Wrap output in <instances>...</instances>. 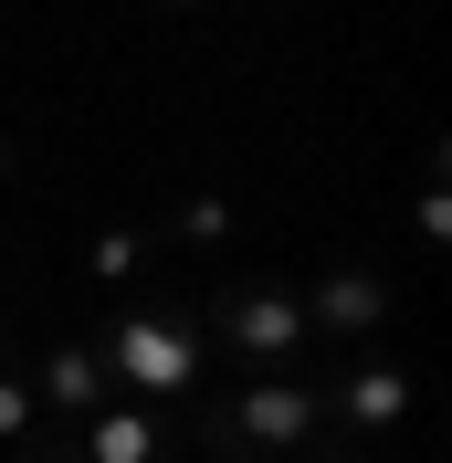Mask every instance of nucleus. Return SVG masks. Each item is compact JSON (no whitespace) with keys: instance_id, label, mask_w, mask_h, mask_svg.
Returning a JSON list of instances; mask_svg holds the SVG:
<instances>
[{"instance_id":"1","label":"nucleus","mask_w":452,"mask_h":463,"mask_svg":"<svg viewBox=\"0 0 452 463\" xmlns=\"http://www.w3.org/2000/svg\"><path fill=\"white\" fill-rule=\"evenodd\" d=\"M116 369L137 379V390H190L200 347L179 337V326H158V317H127V326H116Z\"/></svg>"},{"instance_id":"2","label":"nucleus","mask_w":452,"mask_h":463,"mask_svg":"<svg viewBox=\"0 0 452 463\" xmlns=\"http://www.w3.org/2000/svg\"><path fill=\"white\" fill-rule=\"evenodd\" d=\"M242 432H253V442H274V453H284V442H306V432H315V390H295V379L253 390V411H242Z\"/></svg>"},{"instance_id":"3","label":"nucleus","mask_w":452,"mask_h":463,"mask_svg":"<svg viewBox=\"0 0 452 463\" xmlns=\"http://www.w3.org/2000/svg\"><path fill=\"white\" fill-rule=\"evenodd\" d=\"M295 337H306V295H253V306H242V347H253V358H284Z\"/></svg>"},{"instance_id":"4","label":"nucleus","mask_w":452,"mask_h":463,"mask_svg":"<svg viewBox=\"0 0 452 463\" xmlns=\"http://www.w3.org/2000/svg\"><path fill=\"white\" fill-rule=\"evenodd\" d=\"M347 401H358V432H390L400 411H410V379H400L390 358H368V369L347 379Z\"/></svg>"},{"instance_id":"5","label":"nucleus","mask_w":452,"mask_h":463,"mask_svg":"<svg viewBox=\"0 0 452 463\" xmlns=\"http://www.w3.org/2000/svg\"><path fill=\"white\" fill-rule=\"evenodd\" d=\"M85 463H158V421H147V411H106L95 442H85Z\"/></svg>"},{"instance_id":"6","label":"nucleus","mask_w":452,"mask_h":463,"mask_svg":"<svg viewBox=\"0 0 452 463\" xmlns=\"http://www.w3.org/2000/svg\"><path fill=\"white\" fill-rule=\"evenodd\" d=\"M42 401H63V411L106 401V358H95V347H63L53 369H42Z\"/></svg>"},{"instance_id":"7","label":"nucleus","mask_w":452,"mask_h":463,"mask_svg":"<svg viewBox=\"0 0 452 463\" xmlns=\"http://www.w3.org/2000/svg\"><path fill=\"white\" fill-rule=\"evenodd\" d=\"M379 306H390V285H379V274H337V285L315 295V317H326V326H368Z\"/></svg>"},{"instance_id":"8","label":"nucleus","mask_w":452,"mask_h":463,"mask_svg":"<svg viewBox=\"0 0 452 463\" xmlns=\"http://www.w3.org/2000/svg\"><path fill=\"white\" fill-rule=\"evenodd\" d=\"M137 263H147V242H137V232H106V242H95V274H106V285H127Z\"/></svg>"},{"instance_id":"9","label":"nucleus","mask_w":452,"mask_h":463,"mask_svg":"<svg viewBox=\"0 0 452 463\" xmlns=\"http://www.w3.org/2000/svg\"><path fill=\"white\" fill-rule=\"evenodd\" d=\"M179 232H190V242H221V232H231V201H190V211H179Z\"/></svg>"}]
</instances>
